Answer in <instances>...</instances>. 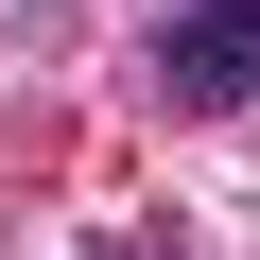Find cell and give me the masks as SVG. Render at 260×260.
Instances as JSON below:
<instances>
[{"label": "cell", "mask_w": 260, "mask_h": 260, "mask_svg": "<svg viewBox=\"0 0 260 260\" xmlns=\"http://www.w3.org/2000/svg\"><path fill=\"white\" fill-rule=\"evenodd\" d=\"M156 70H174V104H260V0H174Z\"/></svg>", "instance_id": "cell-1"}]
</instances>
